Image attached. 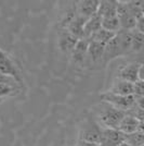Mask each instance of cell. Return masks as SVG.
Returning <instances> with one entry per match:
<instances>
[{
	"instance_id": "cell-1",
	"label": "cell",
	"mask_w": 144,
	"mask_h": 146,
	"mask_svg": "<svg viewBox=\"0 0 144 146\" xmlns=\"http://www.w3.org/2000/svg\"><path fill=\"white\" fill-rule=\"evenodd\" d=\"M94 112L96 121L103 129H118L121 120L126 116L125 111H121L103 102L94 107Z\"/></svg>"
},
{
	"instance_id": "cell-2",
	"label": "cell",
	"mask_w": 144,
	"mask_h": 146,
	"mask_svg": "<svg viewBox=\"0 0 144 146\" xmlns=\"http://www.w3.org/2000/svg\"><path fill=\"white\" fill-rule=\"evenodd\" d=\"M103 128L93 117H87L81 123L79 131V141L100 144L102 139Z\"/></svg>"
},
{
	"instance_id": "cell-3",
	"label": "cell",
	"mask_w": 144,
	"mask_h": 146,
	"mask_svg": "<svg viewBox=\"0 0 144 146\" xmlns=\"http://www.w3.org/2000/svg\"><path fill=\"white\" fill-rule=\"evenodd\" d=\"M100 100L103 103L109 104L115 108L121 110V111H125L126 113L137 105V97L134 95L121 96V95H116V94L109 93V92L100 94Z\"/></svg>"
},
{
	"instance_id": "cell-4",
	"label": "cell",
	"mask_w": 144,
	"mask_h": 146,
	"mask_svg": "<svg viewBox=\"0 0 144 146\" xmlns=\"http://www.w3.org/2000/svg\"><path fill=\"white\" fill-rule=\"evenodd\" d=\"M117 17L119 19L120 27L122 31H134L137 29L138 20L130 12L127 1H118Z\"/></svg>"
},
{
	"instance_id": "cell-5",
	"label": "cell",
	"mask_w": 144,
	"mask_h": 146,
	"mask_svg": "<svg viewBox=\"0 0 144 146\" xmlns=\"http://www.w3.org/2000/svg\"><path fill=\"white\" fill-rule=\"evenodd\" d=\"M0 73L14 79L18 83H22V76L16 63L12 58L0 49Z\"/></svg>"
},
{
	"instance_id": "cell-6",
	"label": "cell",
	"mask_w": 144,
	"mask_h": 146,
	"mask_svg": "<svg viewBox=\"0 0 144 146\" xmlns=\"http://www.w3.org/2000/svg\"><path fill=\"white\" fill-rule=\"evenodd\" d=\"M126 140V135L117 129H103L99 146H119Z\"/></svg>"
},
{
	"instance_id": "cell-7",
	"label": "cell",
	"mask_w": 144,
	"mask_h": 146,
	"mask_svg": "<svg viewBox=\"0 0 144 146\" xmlns=\"http://www.w3.org/2000/svg\"><path fill=\"white\" fill-rule=\"evenodd\" d=\"M99 6H100V1L98 0H82L78 1L75 5V8L78 17L84 20H89L98 12Z\"/></svg>"
},
{
	"instance_id": "cell-8",
	"label": "cell",
	"mask_w": 144,
	"mask_h": 146,
	"mask_svg": "<svg viewBox=\"0 0 144 146\" xmlns=\"http://www.w3.org/2000/svg\"><path fill=\"white\" fill-rule=\"evenodd\" d=\"M118 57H125V56H124L122 49H121V46H120L118 35L116 34V36L111 42H108L105 45V50H104L102 63L106 64L109 61L114 60V59L118 58Z\"/></svg>"
},
{
	"instance_id": "cell-9",
	"label": "cell",
	"mask_w": 144,
	"mask_h": 146,
	"mask_svg": "<svg viewBox=\"0 0 144 146\" xmlns=\"http://www.w3.org/2000/svg\"><path fill=\"white\" fill-rule=\"evenodd\" d=\"M141 67V63L138 61H133L130 62L126 66H124L122 68H120V70L118 71V75L117 79L124 80L130 83H135L137 81H139V70Z\"/></svg>"
},
{
	"instance_id": "cell-10",
	"label": "cell",
	"mask_w": 144,
	"mask_h": 146,
	"mask_svg": "<svg viewBox=\"0 0 144 146\" xmlns=\"http://www.w3.org/2000/svg\"><path fill=\"white\" fill-rule=\"evenodd\" d=\"M79 39L72 35L66 29H60L59 33V47L63 52L72 54Z\"/></svg>"
},
{
	"instance_id": "cell-11",
	"label": "cell",
	"mask_w": 144,
	"mask_h": 146,
	"mask_svg": "<svg viewBox=\"0 0 144 146\" xmlns=\"http://www.w3.org/2000/svg\"><path fill=\"white\" fill-rule=\"evenodd\" d=\"M88 48H89V40L84 38L79 39L72 52V59L75 64H84L87 61Z\"/></svg>"
},
{
	"instance_id": "cell-12",
	"label": "cell",
	"mask_w": 144,
	"mask_h": 146,
	"mask_svg": "<svg viewBox=\"0 0 144 146\" xmlns=\"http://www.w3.org/2000/svg\"><path fill=\"white\" fill-rule=\"evenodd\" d=\"M109 93H113L116 95H121V96H130L134 95L133 92V84L130 82H127L124 80L116 79L113 83L112 87L109 88Z\"/></svg>"
},
{
	"instance_id": "cell-13",
	"label": "cell",
	"mask_w": 144,
	"mask_h": 146,
	"mask_svg": "<svg viewBox=\"0 0 144 146\" xmlns=\"http://www.w3.org/2000/svg\"><path fill=\"white\" fill-rule=\"evenodd\" d=\"M102 29V18L96 13L93 17H91L89 20H87L84 29V39H90V37Z\"/></svg>"
},
{
	"instance_id": "cell-14",
	"label": "cell",
	"mask_w": 144,
	"mask_h": 146,
	"mask_svg": "<svg viewBox=\"0 0 144 146\" xmlns=\"http://www.w3.org/2000/svg\"><path fill=\"white\" fill-rule=\"evenodd\" d=\"M104 50H105V46L102 44L96 43V42H89L87 60H90V62L93 64L98 63V62H102Z\"/></svg>"
},
{
	"instance_id": "cell-15",
	"label": "cell",
	"mask_w": 144,
	"mask_h": 146,
	"mask_svg": "<svg viewBox=\"0 0 144 146\" xmlns=\"http://www.w3.org/2000/svg\"><path fill=\"white\" fill-rule=\"evenodd\" d=\"M117 5H118V1H114V0L100 1V6H99L96 13L102 19L116 17L117 15Z\"/></svg>"
},
{
	"instance_id": "cell-16",
	"label": "cell",
	"mask_w": 144,
	"mask_h": 146,
	"mask_svg": "<svg viewBox=\"0 0 144 146\" xmlns=\"http://www.w3.org/2000/svg\"><path fill=\"white\" fill-rule=\"evenodd\" d=\"M139 124H140V122L134 117L126 113V116L124 117V119L121 120L117 130H119L120 132L124 133L125 135H128V134H132L134 133V132H137L139 128Z\"/></svg>"
},
{
	"instance_id": "cell-17",
	"label": "cell",
	"mask_w": 144,
	"mask_h": 146,
	"mask_svg": "<svg viewBox=\"0 0 144 146\" xmlns=\"http://www.w3.org/2000/svg\"><path fill=\"white\" fill-rule=\"evenodd\" d=\"M116 36L115 33H112V32H108V31H105L101 29L99 30L98 32H96L92 36L90 37L89 42H96V43L102 44V45H106L108 42H111L114 37Z\"/></svg>"
},
{
	"instance_id": "cell-18",
	"label": "cell",
	"mask_w": 144,
	"mask_h": 146,
	"mask_svg": "<svg viewBox=\"0 0 144 146\" xmlns=\"http://www.w3.org/2000/svg\"><path fill=\"white\" fill-rule=\"evenodd\" d=\"M102 29L108 32H112L117 34L118 32L121 31L120 27V22L118 17H111V18H105L102 19Z\"/></svg>"
},
{
	"instance_id": "cell-19",
	"label": "cell",
	"mask_w": 144,
	"mask_h": 146,
	"mask_svg": "<svg viewBox=\"0 0 144 146\" xmlns=\"http://www.w3.org/2000/svg\"><path fill=\"white\" fill-rule=\"evenodd\" d=\"M132 54H139L144 49V34L139 31H132Z\"/></svg>"
},
{
	"instance_id": "cell-20",
	"label": "cell",
	"mask_w": 144,
	"mask_h": 146,
	"mask_svg": "<svg viewBox=\"0 0 144 146\" xmlns=\"http://www.w3.org/2000/svg\"><path fill=\"white\" fill-rule=\"evenodd\" d=\"M126 143L131 146H143L144 145V134L141 132H134L132 134L126 135Z\"/></svg>"
},
{
	"instance_id": "cell-21",
	"label": "cell",
	"mask_w": 144,
	"mask_h": 146,
	"mask_svg": "<svg viewBox=\"0 0 144 146\" xmlns=\"http://www.w3.org/2000/svg\"><path fill=\"white\" fill-rule=\"evenodd\" d=\"M127 113L132 117H134L139 122H143L144 123V110L141 109V108H139L137 105H135L131 110H129Z\"/></svg>"
},
{
	"instance_id": "cell-22",
	"label": "cell",
	"mask_w": 144,
	"mask_h": 146,
	"mask_svg": "<svg viewBox=\"0 0 144 146\" xmlns=\"http://www.w3.org/2000/svg\"><path fill=\"white\" fill-rule=\"evenodd\" d=\"M133 92L134 96L138 97H144V81L139 80L135 83H133Z\"/></svg>"
},
{
	"instance_id": "cell-23",
	"label": "cell",
	"mask_w": 144,
	"mask_h": 146,
	"mask_svg": "<svg viewBox=\"0 0 144 146\" xmlns=\"http://www.w3.org/2000/svg\"><path fill=\"white\" fill-rule=\"evenodd\" d=\"M137 31H139L140 33L144 34V15L138 20V23H137Z\"/></svg>"
},
{
	"instance_id": "cell-24",
	"label": "cell",
	"mask_w": 144,
	"mask_h": 146,
	"mask_svg": "<svg viewBox=\"0 0 144 146\" xmlns=\"http://www.w3.org/2000/svg\"><path fill=\"white\" fill-rule=\"evenodd\" d=\"M139 80L144 81V62L141 63V67H140V70H139Z\"/></svg>"
},
{
	"instance_id": "cell-25",
	"label": "cell",
	"mask_w": 144,
	"mask_h": 146,
	"mask_svg": "<svg viewBox=\"0 0 144 146\" xmlns=\"http://www.w3.org/2000/svg\"><path fill=\"white\" fill-rule=\"evenodd\" d=\"M137 106L139 108L144 110V97H138L137 98Z\"/></svg>"
},
{
	"instance_id": "cell-26",
	"label": "cell",
	"mask_w": 144,
	"mask_h": 146,
	"mask_svg": "<svg viewBox=\"0 0 144 146\" xmlns=\"http://www.w3.org/2000/svg\"><path fill=\"white\" fill-rule=\"evenodd\" d=\"M77 146H99V144H94V143H88V142L79 141Z\"/></svg>"
},
{
	"instance_id": "cell-27",
	"label": "cell",
	"mask_w": 144,
	"mask_h": 146,
	"mask_svg": "<svg viewBox=\"0 0 144 146\" xmlns=\"http://www.w3.org/2000/svg\"><path fill=\"white\" fill-rule=\"evenodd\" d=\"M119 146H131V145H129L128 143H126V142H124V143H121Z\"/></svg>"
},
{
	"instance_id": "cell-28",
	"label": "cell",
	"mask_w": 144,
	"mask_h": 146,
	"mask_svg": "<svg viewBox=\"0 0 144 146\" xmlns=\"http://www.w3.org/2000/svg\"><path fill=\"white\" fill-rule=\"evenodd\" d=\"M143 146H144V145H143Z\"/></svg>"
}]
</instances>
